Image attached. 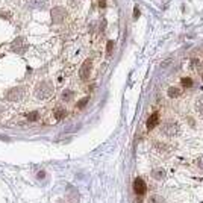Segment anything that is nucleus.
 <instances>
[{"instance_id":"f257e3e1","label":"nucleus","mask_w":203,"mask_h":203,"mask_svg":"<svg viewBox=\"0 0 203 203\" xmlns=\"http://www.w3.org/2000/svg\"><path fill=\"white\" fill-rule=\"evenodd\" d=\"M52 92H53V86L50 82H41V85L37 89V95L40 98H47L52 95Z\"/></svg>"},{"instance_id":"f03ea898","label":"nucleus","mask_w":203,"mask_h":203,"mask_svg":"<svg viewBox=\"0 0 203 203\" xmlns=\"http://www.w3.org/2000/svg\"><path fill=\"white\" fill-rule=\"evenodd\" d=\"M179 123L176 121H167L164 126H162V134L167 135V137H174L179 134Z\"/></svg>"},{"instance_id":"7ed1b4c3","label":"nucleus","mask_w":203,"mask_h":203,"mask_svg":"<svg viewBox=\"0 0 203 203\" xmlns=\"http://www.w3.org/2000/svg\"><path fill=\"white\" fill-rule=\"evenodd\" d=\"M23 97V88H12L6 92V98L9 102H18Z\"/></svg>"},{"instance_id":"20e7f679","label":"nucleus","mask_w":203,"mask_h":203,"mask_svg":"<svg viewBox=\"0 0 203 203\" xmlns=\"http://www.w3.org/2000/svg\"><path fill=\"white\" fill-rule=\"evenodd\" d=\"M65 15H67V12H65L64 8H53V9H52V20H53V23H61V21H64Z\"/></svg>"},{"instance_id":"39448f33","label":"nucleus","mask_w":203,"mask_h":203,"mask_svg":"<svg viewBox=\"0 0 203 203\" xmlns=\"http://www.w3.org/2000/svg\"><path fill=\"white\" fill-rule=\"evenodd\" d=\"M134 189H135V192H137L138 195H144V194H146L147 186H146V183H144V180H143L141 177H137V179L134 180Z\"/></svg>"},{"instance_id":"423d86ee","label":"nucleus","mask_w":203,"mask_h":203,"mask_svg":"<svg viewBox=\"0 0 203 203\" xmlns=\"http://www.w3.org/2000/svg\"><path fill=\"white\" fill-rule=\"evenodd\" d=\"M26 49H27V44L24 43L23 38H17L12 43V50H15L17 53H23V52H26Z\"/></svg>"},{"instance_id":"0eeeda50","label":"nucleus","mask_w":203,"mask_h":203,"mask_svg":"<svg viewBox=\"0 0 203 203\" xmlns=\"http://www.w3.org/2000/svg\"><path fill=\"white\" fill-rule=\"evenodd\" d=\"M91 61L89 59H86L83 64H82V68H80V77L82 79H86L88 76H89V73H91Z\"/></svg>"},{"instance_id":"6e6552de","label":"nucleus","mask_w":203,"mask_h":203,"mask_svg":"<svg viewBox=\"0 0 203 203\" xmlns=\"http://www.w3.org/2000/svg\"><path fill=\"white\" fill-rule=\"evenodd\" d=\"M158 123H159V115H158V112H155V114H152V115L149 117V120H147V127H149V129H153L155 126H158Z\"/></svg>"},{"instance_id":"1a4fd4ad","label":"nucleus","mask_w":203,"mask_h":203,"mask_svg":"<svg viewBox=\"0 0 203 203\" xmlns=\"http://www.w3.org/2000/svg\"><path fill=\"white\" fill-rule=\"evenodd\" d=\"M180 94H182V89H180V88H177V86H170V88H168V97L176 98V97H179Z\"/></svg>"},{"instance_id":"9d476101","label":"nucleus","mask_w":203,"mask_h":203,"mask_svg":"<svg viewBox=\"0 0 203 203\" xmlns=\"http://www.w3.org/2000/svg\"><path fill=\"white\" fill-rule=\"evenodd\" d=\"M152 177H153L155 180H162V179L165 177V171H164V170H161V168L153 170V171H152Z\"/></svg>"},{"instance_id":"9b49d317","label":"nucleus","mask_w":203,"mask_h":203,"mask_svg":"<svg viewBox=\"0 0 203 203\" xmlns=\"http://www.w3.org/2000/svg\"><path fill=\"white\" fill-rule=\"evenodd\" d=\"M27 5L31 8H43L44 6V0H27Z\"/></svg>"},{"instance_id":"f8f14e48","label":"nucleus","mask_w":203,"mask_h":203,"mask_svg":"<svg viewBox=\"0 0 203 203\" xmlns=\"http://www.w3.org/2000/svg\"><path fill=\"white\" fill-rule=\"evenodd\" d=\"M195 111L203 117V97H200V98L195 100Z\"/></svg>"},{"instance_id":"ddd939ff","label":"nucleus","mask_w":203,"mask_h":203,"mask_svg":"<svg viewBox=\"0 0 203 203\" xmlns=\"http://www.w3.org/2000/svg\"><path fill=\"white\" fill-rule=\"evenodd\" d=\"M149 203H164V198L161 195H150L149 197Z\"/></svg>"},{"instance_id":"4468645a","label":"nucleus","mask_w":203,"mask_h":203,"mask_svg":"<svg viewBox=\"0 0 203 203\" xmlns=\"http://www.w3.org/2000/svg\"><path fill=\"white\" fill-rule=\"evenodd\" d=\"M65 114H67V112H65L64 109L58 108V109L55 111V118H56V120H61V118H64V117H65Z\"/></svg>"},{"instance_id":"2eb2a0df","label":"nucleus","mask_w":203,"mask_h":203,"mask_svg":"<svg viewBox=\"0 0 203 203\" xmlns=\"http://www.w3.org/2000/svg\"><path fill=\"white\" fill-rule=\"evenodd\" d=\"M180 83H182L183 86H186V88H191V86H192V80H191V77H182Z\"/></svg>"},{"instance_id":"dca6fc26","label":"nucleus","mask_w":203,"mask_h":203,"mask_svg":"<svg viewBox=\"0 0 203 203\" xmlns=\"http://www.w3.org/2000/svg\"><path fill=\"white\" fill-rule=\"evenodd\" d=\"M112 49H114V41H108V46H106V53L111 55L112 53Z\"/></svg>"},{"instance_id":"f3484780","label":"nucleus","mask_w":203,"mask_h":203,"mask_svg":"<svg viewBox=\"0 0 203 203\" xmlns=\"http://www.w3.org/2000/svg\"><path fill=\"white\" fill-rule=\"evenodd\" d=\"M27 118H29L31 121H35V120L38 118V112H29V114H27Z\"/></svg>"},{"instance_id":"a211bd4d","label":"nucleus","mask_w":203,"mask_h":203,"mask_svg":"<svg viewBox=\"0 0 203 203\" xmlns=\"http://www.w3.org/2000/svg\"><path fill=\"white\" fill-rule=\"evenodd\" d=\"M62 98H64L65 102L70 100V98H71V92H70V91H64V92H62Z\"/></svg>"},{"instance_id":"6ab92c4d","label":"nucleus","mask_w":203,"mask_h":203,"mask_svg":"<svg viewBox=\"0 0 203 203\" xmlns=\"http://www.w3.org/2000/svg\"><path fill=\"white\" fill-rule=\"evenodd\" d=\"M88 103V97H85V98H82L80 102H79V105H77V108H83L85 105Z\"/></svg>"},{"instance_id":"aec40b11","label":"nucleus","mask_w":203,"mask_h":203,"mask_svg":"<svg viewBox=\"0 0 203 203\" xmlns=\"http://www.w3.org/2000/svg\"><path fill=\"white\" fill-rule=\"evenodd\" d=\"M195 164H197V165H198V167H200V168L203 170V155L197 158V161H195Z\"/></svg>"},{"instance_id":"412c9836","label":"nucleus","mask_w":203,"mask_h":203,"mask_svg":"<svg viewBox=\"0 0 203 203\" xmlns=\"http://www.w3.org/2000/svg\"><path fill=\"white\" fill-rule=\"evenodd\" d=\"M134 17H135V18H138V17H140V11H138V8H137V6L134 8Z\"/></svg>"},{"instance_id":"4be33fe9","label":"nucleus","mask_w":203,"mask_h":203,"mask_svg":"<svg viewBox=\"0 0 203 203\" xmlns=\"http://www.w3.org/2000/svg\"><path fill=\"white\" fill-rule=\"evenodd\" d=\"M44 174H46L44 171H40V173H38V179H44Z\"/></svg>"},{"instance_id":"5701e85b","label":"nucleus","mask_w":203,"mask_h":203,"mask_svg":"<svg viewBox=\"0 0 203 203\" xmlns=\"http://www.w3.org/2000/svg\"><path fill=\"white\" fill-rule=\"evenodd\" d=\"M0 15H2L3 18H9V14H6V12H0Z\"/></svg>"},{"instance_id":"b1692460","label":"nucleus","mask_w":203,"mask_h":203,"mask_svg":"<svg viewBox=\"0 0 203 203\" xmlns=\"http://www.w3.org/2000/svg\"><path fill=\"white\" fill-rule=\"evenodd\" d=\"M105 3H106V2H105V0H100V8H105V6H106Z\"/></svg>"},{"instance_id":"393cba45","label":"nucleus","mask_w":203,"mask_h":203,"mask_svg":"<svg viewBox=\"0 0 203 203\" xmlns=\"http://www.w3.org/2000/svg\"><path fill=\"white\" fill-rule=\"evenodd\" d=\"M201 80H203V73H201Z\"/></svg>"}]
</instances>
